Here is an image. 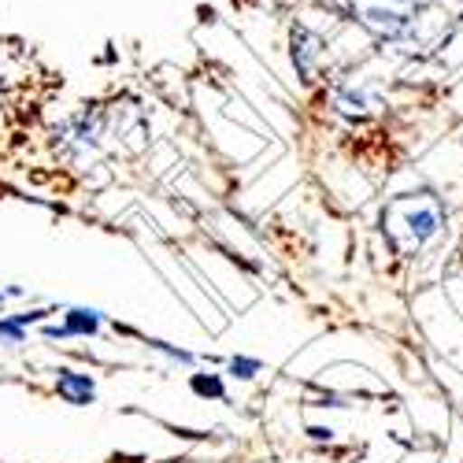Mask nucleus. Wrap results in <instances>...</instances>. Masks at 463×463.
<instances>
[{
  "mask_svg": "<svg viewBox=\"0 0 463 463\" xmlns=\"http://www.w3.org/2000/svg\"><path fill=\"white\" fill-rule=\"evenodd\" d=\"M319 60H323V37L307 26H293V67L300 71L304 82H312Z\"/></svg>",
  "mask_w": 463,
  "mask_h": 463,
  "instance_id": "2",
  "label": "nucleus"
},
{
  "mask_svg": "<svg viewBox=\"0 0 463 463\" xmlns=\"http://www.w3.org/2000/svg\"><path fill=\"white\" fill-rule=\"evenodd\" d=\"M104 323V312L97 307H71L60 326H42L45 337H93Z\"/></svg>",
  "mask_w": 463,
  "mask_h": 463,
  "instance_id": "3",
  "label": "nucleus"
},
{
  "mask_svg": "<svg viewBox=\"0 0 463 463\" xmlns=\"http://www.w3.org/2000/svg\"><path fill=\"white\" fill-rule=\"evenodd\" d=\"M156 353H164V356H171V360H178V364H193V353H185V349H175V345H167V341H148Z\"/></svg>",
  "mask_w": 463,
  "mask_h": 463,
  "instance_id": "9",
  "label": "nucleus"
},
{
  "mask_svg": "<svg viewBox=\"0 0 463 463\" xmlns=\"http://www.w3.org/2000/svg\"><path fill=\"white\" fill-rule=\"evenodd\" d=\"M189 385H193V393H197V397L226 401V385H222V378H219V374H193V378H189Z\"/></svg>",
  "mask_w": 463,
  "mask_h": 463,
  "instance_id": "6",
  "label": "nucleus"
},
{
  "mask_svg": "<svg viewBox=\"0 0 463 463\" xmlns=\"http://www.w3.org/2000/svg\"><path fill=\"white\" fill-rule=\"evenodd\" d=\"M23 341H26V326L15 316L0 319V345H23Z\"/></svg>",
  "mask_w": 463,
  "mask_h": 463,
  "instance_id": "7",
  "label": "nucleus"
},
{
  "mask_svg": "<svg viewBox=\"0 0 463 463\" xmlns=\"http://www.w3.org/2000/svg\"><path fill=\"white\" fill-rule=\"evenodd\" d=\"M330 434H334V430H323V427H312V438H316V441H330Z\"/></svg>",
  "mask_w": 463,
  "mask_h": 463,
  "instance_id": "10",
  "label": "nucleus"
},
{
  "mask_svg": "<svg viewBox=\"0 0 463 463\" xmlns=\"http://www.w3.org/2000/svg\"><path fill=\"white\" fill-rule=\"evenodd\" d=\"M56 393H60L67 404H74V408H86V404H93V397H97V385H93V378L82 374V371H60V374H56Z\"/></svg>",
  "mask_w": 463,
  "mask_h": 463,
  "instance_id": "4",
  "label": "nucleus"
},
{
  "mask_svg": "<svg viewBox=\"0 0 463 463\" xmlns=\"http://www.w3.org/2000/svg\"><path fill=\"white\" fill-rule=\"evenodd\" d=\"M382 226L401 252H419L445 226V208L430 197V193L397 197L390 208L382 212Z\"/></svg>",
  "mask_w": 463,
  "mask_h": 463,
  "instance_id": "1",
  "label": "nucleus"
},
{
  "mask_svg": "<svg viewBox=\"0 0 463 463\" xmlns=\"http://www.w3.org/2000/svg\"><path fill=\"white\" fill-rule=\"evenodd\" d=\"M260 371H263V364H260V360H252V356H234V360H230V374L241 378V382L256 378Z\"/></svg>",
  "mask_w": 463,
  "mask_h": 463,
  "instance_id": "8",
  "label": "nucleus"
},
{
  "mask_svg": "<svg viewBox=\"0 0 463 463\" xmlns=\"http://www.w3.org/2000/svg\"><path fill=\"white\" fill-rule=\"evenodd\" d=\"M334 104H337V111H341V115H353V119H364V115L374 108V97H371L367 90H337Z\"/></svg>",
  "mask_w": 463,
  "mask_h": 463,
  "instance_id": "5",
  "label": "nucleus"
}]
</instances>
